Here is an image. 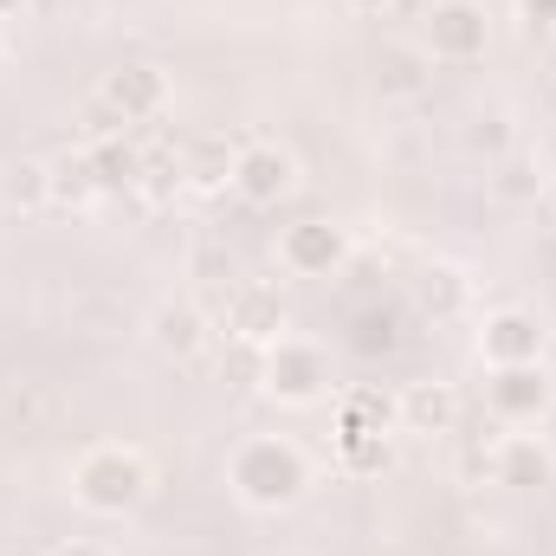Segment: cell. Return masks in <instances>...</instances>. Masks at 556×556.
Listing matches in <instances>:
<instances>
[{"label":"cell","instance_id":"obj_1","mask_svg":"<svg viewBox=\"0 0 556 556\" xmlns=\"http://www.w3.org/2000/svg\"><path fill=\"white\" fill-rule=\"evenodd\" d=\"M227 485H233L240 505H253V511H285V505H298V498L311 492V459H304L291 440L260 433V440H247V446L233 453Z\"/></svg>","mask_w":556,"mask_h":556},{"label":"cell","instance_id":"obj_2","mask_svg":"<svg viewBox=\"0 0 556 556\" xmlns=\"http://www.w3.org/2000/svg\"><path fill=\"white\" fill-rule=\"evenodd\" d=\"M72 498L91 511V518H124L149 498V466L130 446H91L78 466H72Z\"/></svg>","mask_w":556,"mask_h":556},{"label":"cell","instance_id":"obj_3","mask_svg":"<svg viewBox=\"0 0 556 556\" xmlns=\"http://www.w3.org/2000/svg\"><path fill=\"white\" fill-rule=\"evenodd\" d=\"M402 427L395 402L382 389H350L337 402V453L350 472H382L389 466V433Z\"/></svg>","mask_w":556,"mask_h":556},{"label":"cell","instance_id":"obj_4","mask_svg":"<svg viewBox=\"0 0 556 556\" xmlns=\"http://www.w3.org/2000/svg\"><path fill=\"white\" fill-rule=\"evenodd\" d=\"M162 104H168V78L155 65H117L91 98V137H124L130 124L162 117Z\"/></svg>","mask_w":556,"mask_h":556},{"label":"cell","instance_id":"obj_5","mask_svg":"<svg viewBox=\"0 0 556 556\" xmlns=\"http://www.w3.org/2000/svg\"><path fill=\"white\" fill-rule=\"evenodd\" d=\"M260 395L278 408H311L330 395V356L304 337H278L266 343V376H260Z\"/></svg>","mask_w":556,"mask_h":556},{"label":"cell","instance_id":"obj_6","mask_svg":"<svg viewBox=\"0 0 556 556\" xmlns=\"http://www.w3.org/2000/svg\"><path fill=\"white\" fill-rule=\"evenodd\" d=\"M420 39H427V52H433L440 65H472V59H485V46H492V20H485V7H472V0H433Z\"/></svg>","mask_w":556,"mask_h":556},{"label":"cell","instance_id":"obj_7","mask_svg":"<svg viewBox=\"0 0 556 556\" xmlns=\"http://www.w3.org/2000/svg\"><path fill=\"white\" fill-rule=\"evenodd\" d=\"M298 188V162L278 142H233V194L247 207H278Z\"/></svg>","mask_w":556,"mask_h":556},{"label":"cell","instance_id":"obj_8","mask_svg":"<svg viewBox=\"0 0 556 556\" xmlns=\"http://www.w3.org/2000/svg\"><path fill=\"white\" fill-rule=\"evenodd\" d=\"M485 402H492L498 420L531 427V420H544L556 408V382H551L544 363H511V369H492L485 376Z\"/></svg>","mask_w":556,"mask_h":556},{"label":"cell","instance_id":"obj_9","mask_svg":"<svg viewBox=\"0 0 556 556\" xmlns=\"http://www.w3.org/2000/svg\"><path fill=\"white\" fill-rule=\"evenodd\" d=\"M278 260H285V273H298V278H330L350 260V233L337 220H298V227H285Z\"/></svg>","mask_w":556,"mask_h":556},{"label":"cell","instance_id":"obj_10","mask_svg":"<svg viewBox=\"0 0 556 556\" xmlns=\"http://www.w3.org/2000/svg\"><path fill=\"white\" fill-rule=\"evenodd\" d=\"M479 356L485 369H511V363H544V324L531 311H492L485 330H479Z\"/></svg>","mask_w":556,"mask_h":556},{"label":"cell","instance_id":"obj_11","mask_svg":"<svg viewBox=\"0 0 556 556\" xmlns=\"http://www.w3.org/2000/svg\"><path fill=\"white\" fill-rule=\"evenodd\" d=\"M207 337H214V324H207V311L188 304V298H168V304L149 311V343H155L168 363H194V356L207 350Z\"/></svg>","mask_w":556,"mask_h":556},{"label":"cell","instance_id":"obj_12","mask_svg":"<svg viewBox=\"0 0 556 556\" xmlns=\"http://www.w3.org/2000/svg\"><path fill=\"white\" fill-rule=\"evenodd\" d=\"M227 337L260 343V350L285 337V304H278L273 285H240V291L227 298Z\"/></svg>","mask_w":556,"mask_h":556},{"label":"cell","instance_id":"obj_13","mask_svg":"<svg viewBox=\"0 0 556 556\" xmlns=\"http://www.w3.org/2000/svg\"><path fill=\"white\" fill-rule=\"evenodd\" d=\"M551 446L538 440V433H511L505 446H498V459H492V472H498V485H511V492H538V485H551Z\"/></svg>","mask_w":556,"mask_h":556},{"label":"cell","instance_id":"obj_14","mask_svg":"<svg viewBox=\"0 0 556 556\" xmlns=\"http://www.w3.org/2000/svg\"><path fill=\"white\" fill-rule=\"evenodd\" d=\"M91 181H98V194H137L142 181V149L130 137H91Z\"/></svg>","mask_w":556,"mask_h":556},{"label":"cell","instance_id":"obj_15","mask_svg":"<svg viewBox=\"0 0 556 556\" xmlns=\"http://www.w3.org/2000/svg\"><path fill=\"white\" fill-rule=\"evenodd\" d=\"M395 415H402L408 433H453L459 402H453V389H446V382H415V389L395 402Z\"/></svg>","mask_w":556,"mask_h":556},{"label":"cell","instance_id":"obj_16","mask_svg":"<svg viewBox=\"0 0 556 556\" xmlns=\"http://www.w3.org/2000/svg\"><path fill=\"white\" fill-rule=\"evenodd\" d=\"M181 168H188V188L194 194H220V188H233V149L227 137H201L181 149Z\"/></svg>","mask_w":556,"mask_h":556},{"label":"cell","instance_id":"obj_17","mask_svg":"<svg viewBox=\"0 0 556 556\" xmlns=\"http://www.w3.org/2000/svg\"><path fill=\"white\" fill-rule=\"evenodd\" d=\"M46 168H52V207H91V201H104L98 194V181H91V155L78 149H65V155H46Z\"/></svg>","mask_w":556,"mask_h":556},{"label":"cell","instance_id":"obj_18","mask_svg":"<svg viewBox=\"0 0 556 556\" xmlns=\"http://www.w3.org/2000/svg\"><path fill=\"white\" fill-rule=\"evenodd\" d=\"M0 194H7V207H20V214H46V207H52V168L26 155V162H13V168H7Z\"/></svg>","mask_w":556,"mask_h":556},{"label":"cell","instance_id":"obj_19","mask_svg":"<svg viewBox=\"0 0 556 556\" xmlns=\"http://www.w3.org/2000/svg\"><path fill=\"white\" fill-rule=\"evenodd\" d=\"M175 188H188L181 149H142V181H137V201H149V207H162V201H175Z\"/></svg>","mask_w":556,"mask_h":556},{"label":"cell","instance_id":"obj_20","mask_svg":"<svg viewBox=\"0 0 556 556\" xmlns=\"http://www.w3.org/2000/svg\"><path fill=\"white\" fill-rule=\"evenodd\" d=\"M492 194H498V201H511V207H525V201H538V194H544V168H538L525 149H511V155H498Z\"/></svg>","mask_w":556,"mask_h":556},{"label":"cell","instance_id":"obj_21","mask_svg":"<svg viewBox=\"0 0 556 556\" xmlns=\"http://www.w3.org/2000/svg\"><path fill=\"white\" fill-rule=\"evenodd\" d=\"M350 343H356L363 356H389V350L402 343V317H395V311H363L356 330H350Z\"/></svg>","mask_w":556,"mask_h":556},{"label":"cell","instance_id":"obj_22","mask_svg":"<svg viewBox=\"0 0 556 556\" xmlns=\"http://www.w3.org/2000/svg\"><path fill=\"white\" fill-rule=\"evenodd\" d=\"M220 376H227L233 389H260V376H266V350H260V343H240V337H227Z\"/></svg>","mask_w":556,"mask_h":556},{"label":"cell","instance_id":"obj_23","mask_svg":"<svg viewBox=\"0 0 556 556\" xmlns=\"http://www.w3.org/2000/svg\"><path fill=\"white\" fill-rule=\"evenodd\" d=\"M420 298H427V311L453 317V311L466 304V273H459V266H433V273H427V285H420Z\"/></svg>","mask_w":556,"mask_h":556},{"label":"cell","instance_id":"obj_24","mask_svg":"<svg viewBox=\"0 0 556 556\" xmlns=\"http://www.w3.org/2000/svg\"><path fill=\"white\" fill-rule=\"evenodd\" d=\"M518 20H525L531 33H551L556 26V0H518Z\"/></svg>","mask_w":556,"mask_h":556},{"label":"cell","instance_id":"obj_25","mask_svg":"<svg viewBox=\"0 0 556 556\" xmlns=\"http://www.w3.org/2000/svg\"><path fill=\"white\" fill-rule=\"evenodd\" d=\"M343 7H356V13H389L395 0H343Z\"/></svg>","mask_w":556,"mask_h":556},{"label":"cell","instance_id":"obj_26","mask_svg":"<svg viewBox=\"0 0 556 556\" xmlns=\"http://www.w3.org/2000/svg\"><path fill=\"white\" fill-rule=\"evenodd\" d=\"M26 7H33V0H0V20H20Z\"/></svg>","mask_w":556,"mask_h":556},{"label":"cell","instance_id":"obj_27","mask_svg":"<svg viewBox=\"0 0 556 556\" xmlns=\"http://www.w3.org/2000/svg\"><path fill=\"white\" fill-rule=\"evenodd\" d=\"M52 556H104V551H91V544H65V551H52Z\"/></svg>","mask_w":556,"mask_h":556},{"label":"cell","instance_id":"obj_28","mask_svg":"<svg viewBox=\"0 0 556 556\" xmlns=\"http://www.w3.org/2000/svg\"><path fill=\"white\" fill-rule=\"evenodd\" d=\"M0 52H7V39H0Z\"/></svg>","mask_w":556,"mask_h":556},{"label":"cell","instance_id":"obj_29","mask_svg":"<svg viewBox=\"0 0 556 556\" xmlns=\"http://www.w3.org/2000/svg\"><path fill=\"white\" fill-rule=\"evenodd\" d=\"M551 201H556V188H551Z\"/></svg>","mask_w":556,"mask_h":556},{"label":"cell","instance_id":"obj_30","mask_svg":"<svg viewBox=\"0 0 556 556\" xmlns=\"http://www.w3.org/2000/svg\"><path fill=\"white\" fill-rule=\"evenodd\" d=\"M551 382H556V376H551Z\"/></svg>","mask_w":556,"mask_h":556}]
</instances>
